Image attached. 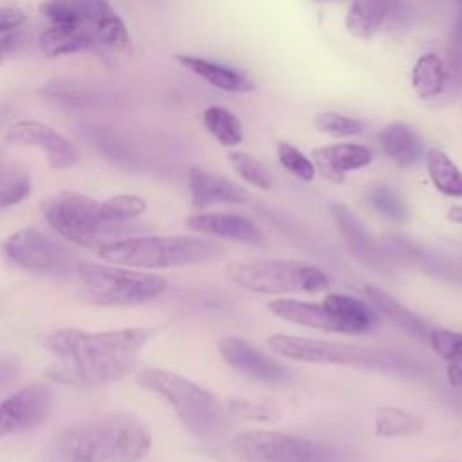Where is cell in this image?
<instances>
[{"label":"cell","mask_w":462,"mask_h":462,"mask_svg":"<svg viewBox=\"0 0 462 462\" xmlns=\"http://www.w3.org/2000/svg\"><path fill=\"white\" fill-rule=\"evenodd\" d=\"M153 332L152 328L106 332L58 328L43 339V346L54 357L49 375L65 384L78 386L119 381L135 370L139 352Z\"/></svg>","instance_id":"cell-1"},{"label":"cell","mask_w":462,"mask_h":462,"mask_svg":"<svg viewBox=\"0 0 462 462\" xmlns=\"http://www.w3.org/2000/svg\"><path fill=\"white\" fill-rule=\"evenodd\" d=\"M144 209L146 202L130 193L97 202L76 191H60L42 202V213L58 235L97 251L139 231L135 218Z\"/></svg>","instance_id":"cell-2"},{"label":"cell","mask_w":462,"mask_h":462,"mask_svg":"<svg viewBox=\"0 0 462 462\" xmlns=\"http://www.w3.org/2000/svg\"><path fill=\"white\" fill-rule=\"evenodd\" d=\"M152 448L148 426L128 411H112L56 431L42 462H137Z\"/></svg>","instance_id":"cell-3"},{"label":"cell","mask_w":462,"mask_h":462,"mask_svg":"<svg viewBox=\"0 0 462 462\" xmlns=\"http://www.w3.org/2000/svg\"><path fill=\"white\" fill-rule=\"evenodd\" d=\"M137 384L166 399L180 422L200 440L213 442L229 428V413L222 402L197 383L162 368H144Z\"/></svg>","instance_id":"cell-4"},{"label":"cell","mask_w":462,"mask_h":462,"mask_svg":"<svg viewBox=\"0 0 462 462\" xmlns=\"http://www.w3.org/2000/svg\"><path fill=\"white\" fill-rule=\"evenodd\" d=\"M224 245L197 236H130L99 249V254L119 265L166 269L217 260Z\"/></svg>","instance_id":"cell-5"},{"label":"cell","mask_w":462,"mask_h":462,"mask_svg":"<svg viewBox=\"0 0 462 462\" xmlns=\"http://www.w3.org/2000/svg\"><path fill=\"white\" fill-rule=\"evenodd\" d=\"M76 278L81 296L103 307L139 305L155 300L166 289V280L159 274L92 262H79Z\"/></svg>","instance_id":"cell-6"},{"label":"cell","mask_w":462,"mask_h":462,"mask_svg":"<svg viewBox=\"0 0 462 462\" xmlns=\"http://www.w3.org/2000/svg\"><path fill=\"white\" fill-rule=\"evenodd\" d=\"M226 278L244 291L258 294H318L330 285L316 265L292 260H240L226 267Z\"/></svg>","instance_id":"cell-7"},{"label":"cell","mask_w":462,"mask_h":462,"mask_svg":"<svg viewBox=\"0 0 462 462\" xmlns=\"http://www.w3.org/2000/svg\"><path fill=\"white\" fill-rule=\"evenodd\" d=\"M2 253L11 263L54 280L76 276L79 263L69 245L36 227H25L9 235L2 242Z\"/></svg>","instance_id":"cell-8"},{"label":"cell","mask_w":462,"mask_h":462,"mask_svg":"<svg viewBox=\"0 0 462 462\" xmlns=\"http://www.w3.org/2000/svg\"><path fill=\"white\" fill-rule=\"evenodd\" d=\"M267 345L274 354L300 363L341 365L356 368L393 366V361L388 352L361 345L310 339L291 334H271L267 337Z\"/></svg>","instance_id":"cell-9"},{"label":"cell","mask_w":462,"mask_h":462,"mask_svg":"<svg viewBox=\"0 0 462 462\" xmlns=\"http://www.w3.org/2000/svg\"><path fill=\"white\" fill-rule=\"evenodd\" d=\"M229 449L238 462H330L321 444L273 430L242 431L231 439Z\"/></svg>","instance_id":"cell-10"},{"label":"cell","mask_w":462,"mask_h":462,"mask_svg":"<svg viewBox=\"0 0 462 462\" xmlns=\"http://www.w3.org/2000/svg\"><path fill=\"white\" fill-rule=\"evenodd\" d=\"M54 408V392L43 383L23 386L0 402V439L43 424Z\"/></svg>","instance_id":"cell-11"},{"label":"cell","mask_w":462,"mask_h":462,"mask_svg":"<svg viewBox=\"0 0 462 462\" xmlns=\"http://www.w3.org/2000/svg\"><path fill=\"white\" fill-rule=\"evenodd\" d=\"M7 143L16 146H36L45 152L47 161L52 168L65 170L78 162L79 150L52 126L34 121L20 119L13 123L5 134Z\"/></svg>","instance_id":"cell-12"},{"label":"cell","mask_w":462,"mask_h":462,"mask_svg":"<svg viewBox=\"0 0 462 462\" xmlns=\"http://www.w3.org/2000/svg\"><path fill=\"white\" fill-rule=\"evenodd\" d=\"M218 352L222 359L235 370L262 381V383H285L289 379V370L271 356L258 350L249 341L227 336L218 341Z\"/></svg>","instance_id":"cell-13"},{"label":"cell","mask_w":462,"mask_h":462,"mask_svg":"<svg viewBox=\"0 0 462 462\" xmlns=\"http://www.w3.org/2000/svg\"><path fill=\"white\" fill-rule=\"evenodd\" d=\"M188 182L191 202L197 209H206L215 204H244L251 197L245 188L200 166L189 168Z\"/></svg>","instance_id":"cell-14"},{"label":"cell","mask_w":462,"mask_h":462,"mask_svg":"<svg viewBox=\"0 0 462 462\" xmlns=\"http://www.w3.org/2000/svg\"><path fill=\"white\" fill-rule=\"evenodd\" d=\"M188 229L206 235L236 240L242 244H262L260 229L245 217L235 213H193L186 218Z\"/></svg>","instance_id":"cell-15"},{"label":"cell","mask_w":462,"mask_h":462,"mask_svg":"<svg viewBox=\"0 0 462 462\" xmlns=\"http://www.w3.org/2000/svg\"><path fill=\"white\" fill-rule=\"evenodd\" d=\"M312 162L323 177L332 182H343L346 171L365 168L372 162V152L352 143L319 146L312 150Z\"/></svg>","instance_id":"cell-16"},{"label":"cell","mask_w":462,"mask_h":462,"mask_svg":"<svg viewBox=\"0 0 462 462\" xmlns=\"http://www.w3.org/2000/svg\"><path fill=\"white\" fill-rule=\"evenodd\" d=\"M267 309L282 318L283 321H291L301 327L323 330V332H334L341 334V327L336 321V318L330 314V310L323 305V301H303V300H292V298H278L267 303Z\"/></svg>","instance_id":"cell-17"},{"label":"cell","mask_w":462,"mask_h":462,"mask_svg":"<svg viewBox=\"0 0 462 462\" xmlns=\"http://www.w3.org/2000/svg\"><path fill=\"white\" fill-rule=\"evenodd\" d=\"M330 215L346 247L365 263H370L374 267L379 265V262L383 260L381 251L377 247V242L363 226V222L345 204H337V202L330 204Z\"/></svg>","instance_id":"cell-18"},{"label":"cell","mask_w":462,"mask_h":462,"mask_svg":"<svg viewBox=\"0 0 462 462\" xmlns=\"http://www.w3.org/2000/svg\"><path fill=\"white\" fill-rule=\"evenodd\" d=\"M321 301L339 323L341 334H365L379 321L374 307L359 298L341 292H328Z\"/></svg>","instance_id":"cell-19"},{"label":"cell","mask_w":462,"mask_h":462,"mask_svg":"<svg viewBox=\"0 0 462 462\" xmlns=\"http://www.w3.org/2000/svg\"><path fill=\"white\" fill-rule=\"evenodd\" d=\"M87 29L92 32L96 43L110 49L121 51L130 43L125 22L106 0H87Z\"/></svg>","instance_id":"cell-20"},{"label":"cell","mask_w":462,"mask_h":462,"mask_svg":"<svg viewBox=\"0 0 462 462\" xmlns=\"http://www.w3.org/2000/svg\"><path fill=\"white\" fill-rule=\"evenodd\" d=\"M177 61L193 72L195 76L202 78L209 85L226 90V92H249L253 90V81L249 79L247 74L235 70L231 67L199 58V56H189V54H177Z\"/></svg>","instance_id":"cell-21"},{"label":"cell","mask_w":462,"mask_h":462,"mask_svg":"<svg viewBox=\"0 0 462 462\" xmlns=\"http://www.w3.org/2000/svg\"><path fill=\"white\" fill-rule=\"evenodd\" d=\"M366 298L370 300L374 310L381 316H384L390 323H393L395 327L402 328L404 332L420 337V339H428L431 328L428 327L426 321H422L417 314H413L410 309H406L402 303H399L392 294H388L386 291L375 287V285H368L365 289Z\"/></svg>","instance_id":"cell-22"},{"label":"cell","mask_w":462,"mask_h":462,"mask_svg":"<svg viewBox=\"0 0 462 462\" xmlns=\"http://www.w3.org/2000/svg\"><path fill=\"white\" fill-rule=\"evenodd\" d=\"M383 152L399 166H413L422 157V141L406 123H390L379 134Z\"/></svg>","instance_id":"cell-23"},{"label":"cell","mask_w":462,"mask_h":462,"mask_svg":"<svg viewBox=\"0 0 462 462\" xmlns=\"http://www.w3.org/2000/svg\"><path fill=\"white\" fill-rule=\"evenodd\" d=\"M38 43L47 58H56L88 51L96 45V40L83 25H51L40 34Z\"/></svg>","instance_id":"cell-24"},{"label":"cell","mask_w":462,"mask_h":462,"mask_svg":"<svg viewBox=\"0 0 462 462\" xmlns=\"http://www.w3.org/2000/svg\"><path fill=\"white\" fill-rule=\"evenodd\" d=\"M395 2L397 0H352L345 18L346 31L361 40L372 38L393 9Z\"/></svg>","instance_id":"cell-25"},{"label":"cell","mask_w":462,"mask_h":462,"mask_svg":"<svg viewBox=\"0 0 462 462\" xmlns=\"http://www.w3.org/2000/svg\"><path fill=\"white\" fill-rule=\"evenodd\" d=\"M426 430V420L419 413L397 408L381 406L374 417V433L379 439L413 437Z\"/></svg>","instance_id":"cell-26"},{"label":"cell","mask_w":462,"mask_h":462,"mask_svg":"<svg viewBox=\"0 0 462 462\" xmlns=\"http://www.w3.org/2000/svg\"><path fill=\"white\" fill-rule=\"evenodd\" d=\"M31 173L23 164L0 148V208L25 200L31 193Z\"/></svg>","instance_id":"cell-27"},{"label":"cell","mask_w":462,"mask_h":462,"mask_svg":"<svg viewBox=\"0 0 462 462\" xmlns=\"http://www.w3.org/2000/svg\"><path fill=\"white\" fill-rule=\"evenodd\" d=\"M446 81V67L439 54L426 52L417 58L411 69V87L422 99L435 97L442 92Z\"/></svg>","instance_id":"cell-28"},{"label":"cell","mask_w":462,"mask_h":462,"mask_svg":"<svg viewBox=\"0 0 462 462\" xmlns=\"http://www.w3.org/2000/svg\"><path fill=\"white\" fill-rule=\"evenodd\" d=\"M426 168L433 186L446 197H462V171L449 159V155L439 148L426 152Z\"/></svg>","instance_id":"cell-29"},{"label":"cell","mask_w":462,"mask_h":462,"mask_svg":"<svg viewBox=\"0 0 462 462\" xmlns=\"http://www.w3.org/2000/svg\"><path fill=\"white\" fill-rule=\"evenodd\" d=\"M202 123L206 130L222 146H236L244 139L242 123L238 117L224 106H209L202 112Z\"/></svg>","instance_id":"cell-30"},{"label":"cell","mask_w":462,"mask_h":462,"mask_svg":"<svg viewBox=\"0 0 462 462\" xmlns=\"http://www.w3.org/2000/svg\"><path fill=\"white\" fill-rule=\"evenodd\" d=\"M40 13L51 25H83L87 27V0H45Z\"/></svg>","instance_id":"cell-31"},{"label":"cell","mask_w":462,"mask_h":462,"mask_svg":"<svg viewBox=\"0 0 462 462\" xmlns=\"http://www.w3.org/2000/svg\"><path fill=\"white\" fill-rule=\"evenodd\" d=\"M226 410L233 417L254 422H278L282 419V410L276 404L245 397H231L226 402Z\"/></svg>","instance_id":"cell-32"},{"label":"cell","mask_w":462,"mask_h":462,"mask_svg":"<svg viewBox=\"0 0 462 462\" xmlns=\"http://www.w3.org/2000/svg\"><path fill=\"white\" fill-rule=\"evenodd\" d=\"M233 170L251 186L258 188V189H271L273 188V177L271 173L265 170V166L254 159L253 155L245 153V152H231L227 155Z\"/></svg>","instance_id":"cell-33"},{"label":"cell","mask_w":462,"mask_h":462,"mask_svg":"<svg viewBox=\"0 0 462 462\" xmlns=\"http://www.w3.org/2000/svg\"><path fill=\"white\" fill-rule=\"evenodd\" d=\"M276 153H278V161L280 164L289 171L292 173L294 177H298L300 180L303 182H310L316 175V166L314 162L301 152L298 150L296 146L282 141L278 143L276 146Z\"/></svg>","instance_id":"cell-34"},{"label":"cell","mask_w":462,"mask_h":462,"mask_svg":"<svg viewBox=\"0 0 462 462\" xmlns=\"http://www.w3.org/2000/svg\"><path fill=\"white\" fill-rule=\"evenodd\" d=\"M314 126L332 137H352L363 132V123L339 112H321L314 117Z\"/></svg>","instance_id":"cell-35"},{"label":"cell","mask_w":462,"mask_h":462,"mask_svg":"<svg viewBox=\"0 0 462 462\" xmlns=\"http://www.w3.org/2000/svg\"><path fill=\"white\" fill-rule=\"evenodd\" d=\"M368 202L379 211L383 213L384 217L392 218V220H397V222H402L408 215L406 211V206L402 202V199L399 197L397 191H393L392 188L388 186H372L368 189Z\"/></svg>","instance_id":"cell-36"},{"label":"cell","mask_w":462,"mask_h":462,"mask_svg":"<svg viewBox=\"0 0 462 462\" xmlns=\"http://www.w3.org/2000/svg\"><path fill=\"white\" fill-rule=\"evenodd\" d=\"M431 348L448 363L462 365V332L448 328H431L428 337Z\"/></svg>","instance_id":"cell-37"},{"label":"cell","mask_w":462,"mask_h":462,"mask_svg":"<svg viewBox=\"0 0 462 462\" xmlns=\"http://www.w3.org/2000/svg\"><path fill=\"white\" fill-rule=\"evenodd\" d=\"M25 14L16 7H0V34L16 31L23 25Z\"/></svg>","instance_id":"cell-38"},{"label":"cell","mask_w":462,"mask_h":462,"mask_svg":"<svg viewBox=\"0 0 462 462\" xmlns=\"http://www.w3.org/2000/svg\"><path fill=\"white\" fill-rule=\"evenodd\" d=\"M16 31H9L5 34H0V63L11 54V51L14 49V43H16Z\"/></svg>","instance_id":"cell-39"},{"label":"cell","mask_w":462,"mask_h":462,"mask_svg":"<svg viewBox=\"0 0 462 462\" xmlns=\"http://www.w3.org/2000/svg\"><path fill=\"white\" fill-rule=\"evenodd\" d=\"M446 377L451 386L462 388V365L460 363H449L446 368Z\"/></svg>","instance_id":"cell-40"},{"label":"cell","mask_w":462,"mask_h":462,"mask_svg":"<svg viewBox=\"0 0 462 462\" xmlns=\"http://www.w3.org/2000/svg\"><path fill=\"white\" fill-rule=\"evenodd\" d=\"M448 220L462 226V206H453L448 209Z\"/></svg>","instance_id":"cell-41"},{"label":"cell","mask_w":462,"mask_h":462,"mask_svg":"<svg viewBox=\"0 0 462 462\" xmlns=\"http://www.w3.org/2000/svg\"><path fill=\"white\" fill-rule=\"evenodd\" d=\"M316 2H337V0H316Z\"/></svg>","instance_id":"cell-42"}]
</instances>
